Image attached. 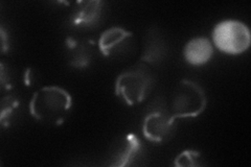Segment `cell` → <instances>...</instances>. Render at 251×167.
<instances>
[{"label":"cell","mask_w":251,"mask_h":167,"mask_svg":"<svg viewBox=\"0 0 251 167\" xmlns=\"http://www.w3.org/2000/svg\"><path fill=\"white\" fill-rule=\"evenodd\" d=\"M104 2L100 0H87L75 3L70 14V24L76 28H90L96 26L103 14Z\"/></svg>","instance_id":"52a82bcc"},{"label":"cell","mask_w":251,"mask_h":167,"mask_svg":"<svg viewBox=\"0 0 251 167\" xmlns=\"http://www.w3.org/2000/svg\"><path fill=\"white\" fill-rule=\"evenodd\" d=\"M201 153L195 149H184L174 159V165L177 167H195L200 165Z\"/></svg>","instance_id":"4fadbf2b"},{"label":"cell","mask_w":251,"mask_h":167,"mask_svg":"<svg viewBox=\"0 0 251 167\" xmlns=\"http://www.w3.org/2000/svg\"><path fill=\"white\" fill-rule=\"evenodd\" d=\"M21 109V101L15 95H6L1 100V115H0V123L2 128H10L12 123L18 117Z\"/></svg>","instance_id":"7c38bea8"},{"label":"cell","mask_w":251,"mask_h":167,"mask_svg":"<svg viewBox=\"0 0 251 167\" xmlns=\"http://www.w3.org/2000/svg\"><path fill=\"white\" fill-rule=\"evenodd\" d=\"M176 120L167 110H155L148 113L143 121V134L147 140L156 144L167 142L175 130Z\"/></svg>","instance_id":"5b68a950"},{"label":"cell","mask_w":251,"mask_h":167,"mask_svg":"<svg viewBox=\"0 0 251 167\" xmlns=\"http://www.w3.org/2000/svg\"><path fill=\"white\" fill-rule=\"evenodd\" d=\"M73 107V97L59 86H45L37 90L29 101V114L36 120L60 125Z\"/></svg>","instance_id":"6da1fadb"},{"label":"cell","mask_w":251,"mask_h":167,"mask_svg":"<svg viewBox=\"0 0 251 167\" xmlns=\"http://www.w3.org/2000/svg\"><path fill=\"white\" fill-rule=\"evenodd\" d=\"M215 47L206 37H196L188 41L183 48L185 62L191 66H203L207 64L214 55Z\"/></svg>","instance_id":"ba28073f"},{"label":"cell","mask_w":251,"mask_h":167,"mask_svg":"<svg viewBox=\"0 0 251 167\" xmlns=\"http://www.w3.org/2000/svg\"><path fill=\"white\" fill-rule=\"evenodd\" d=\"M207 106V97L203 88L190 79H182L173 92L170 114L174 120L196 118Z\"/></svg>","instance_id":"3957f363"},{"label":"cell","mask_w":251,"mask_h":167,"mask_svg":"<svg viewBox=\"0 0 251 167\" xmlns=\"http://www.w3.org/2000/svg\"><path fill=\"white\" fill-rule=\"evenodd\" d=\"M65 45L70 66L75 69H86L90 65L92 59L90 41L69 37L66 39Z\"/></svg>","instance_id":"9c48e42d"},{"label":"cell","mask_w":251,"mask_h":167,"mask_svg":"<svg viewBox=\"0 0 251 167\" xmlns=\"http://www.w3.org/2000/svg\"><path fill=\"white\" fill-rule=\"evenodd\" d=\"M211 42L214 47L223 53L242 54L251 45V31L248 25L240 20H223L215 25Z\"/></svg>","instance_id":"277c9868"},{"label":"cell","mask_w":251,"mask_h":167,"mask_svg":"<svg viewBox=\"0 0 251 167\" xmlns=\"http://www.w3.org/2000/svg\"><path fill=\"white\" fill-rule=\"evenodd\" d=\"M166 51V43H164L162 36L159 34V31L151 29L146 38L145 48L143 54H141L140 62L148 66L159 65L164 59Z\"/></svg>","instance_id":"30bf717a"},{"label":"cell","mask_w":251,"mask_h":167,"mask_svg":"<svg viewBox=\"0 0 251 167\" xmlns=\"http://www.w3.org/2000/svg\"><path fill=\"white\" fill-rule=\"evenodd\" d=\"M141 148H143V144H141L139 138L135 134L129 133L124 138L121 149L113 157V161L109 165L113 167H125L131 165L139 156Z\"/></svg>","instance_id":"8fae6325"},{"label":"cell","mask_w":251,"mask_h":167,"mask_svg":"<svg viewBox=\"0 0 251 167\" xmlns=\"http://www.w3.org/2000/svg\"><path fill=\"white\" fill-rule=\"evenodd\" d=\"M0 33H1V46H2V53H5L9 51L10 49V45H9V37L6 36V33L4 30V27L1 26V29H0Z\"/></svg>","instance_id":"5bb4252c"},{"label":"cell","mask_w":251,"mask_h":167,"mask_svg":"<svg viewBox=\"0 0 251 167\" xmlns=\"http://www.w3.org/2000/svg\"><path fill=\"white\" fill-rule=\"evenodd\" d=\"M154 85L153 73L147 64H139L124 70L115 79L114 93L126 105L137 106L144 102Z\"/></svg>","instance_id":"7a4b0ae2"},{"label":"cell","mask_w":251,"mask_h":167,"mask_svg":"<svg viewBox=\"0 0 251 167\" xmlns=\"http://www.w3.org/2000/svg\"><path fill=\"white\" fill-rule=\"evenodd\" d=\"M132 42V31L121 26H112L100 34L98 46L104 57L119 58L130 49Z\"/></svg>","instance_id":"8992f818"}]
</instances>
